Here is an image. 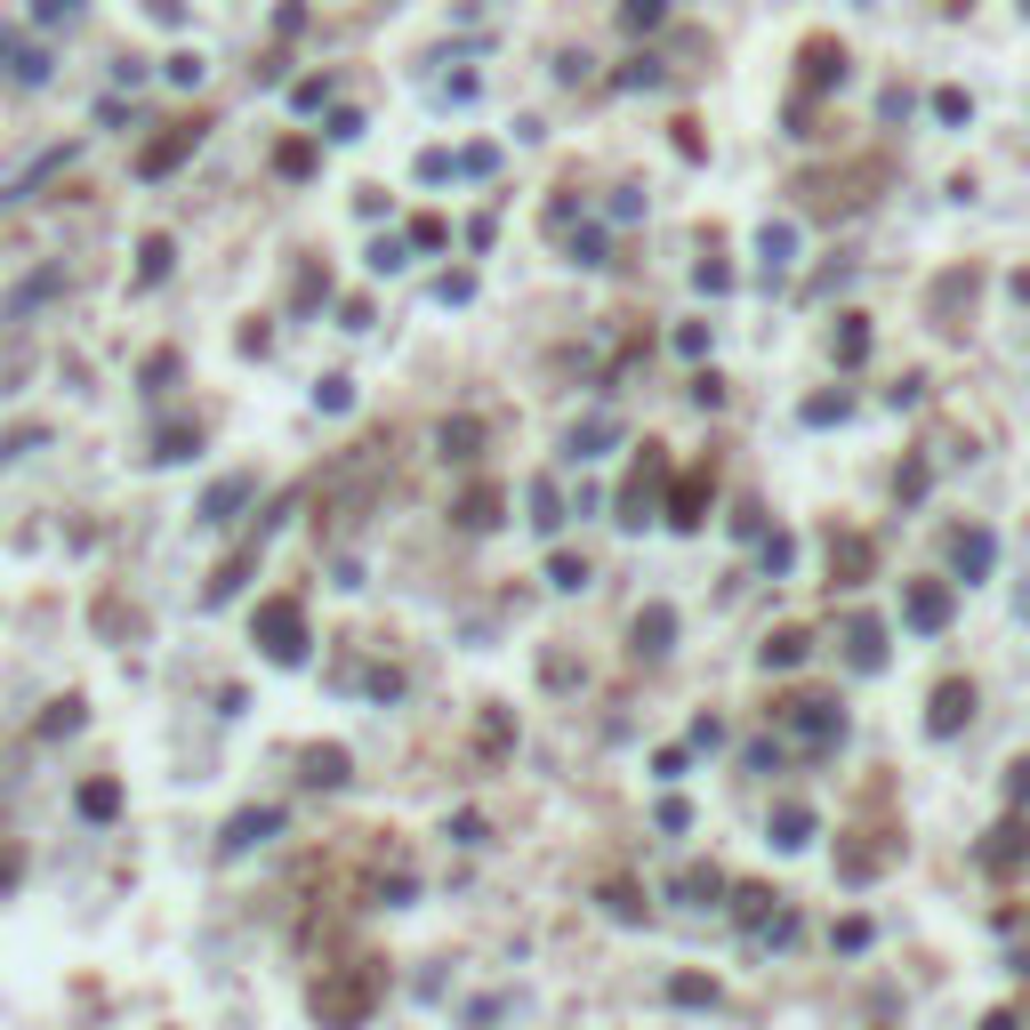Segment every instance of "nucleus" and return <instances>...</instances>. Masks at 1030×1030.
<instances>
[{
    "instance_id": "obj_45",
    "label": "nucleus",
    "mask_w": 1030,
    "mask_h": 1030,
    "mask_svg": "<svg viewBox=\"0 0 1030 1030\" xmlns=\"http://www.w3.org/2000/svg\"><path fill=\"white\" fill-rule=\"evenodd\" d=\"M315 403H323V410H347V403H355V387H347V379H323V387H315Z\"/></svg>"
},
{
    "instance_id": "obj_36",
    "label": "nucleus",
    "mask_w": 1030,
    "mask_h": 1030,
    "mask_svg": "<svg viewBox=\"0 0 1030 1030\" xmlns=\"http://www.w3.org/2000/svg\"><path fill=\"white\" fill-rule=\"evenodd\" d=\"M201 452V427H161V452L153 459H194Z\"/></svg>"
},
{
    "instance_id": "obj_19",
    "label": "nucleus",
    "mask_w": 1030,
    "mask_h": 1030,
    "mask_svg": "<svg viewBox=\"0 0 1030 1030\" xmlns=\"http://www.w3.org/2000/svg\"><path fill=\"white\" fill-rule=\"evenodd\" d=\"M73 805H81V821H113V813H121V781H106V773L81 781V798H73Z\"/></svg>"
},
{
    "instance_id": "obj_34",
    "label": "nucleus",
    "mask_w": 1030,
    "mask_h": 1030,
    "mask_svg": "<svg viewBox=\"0 0 1030 1030\" xmlns=\"http://www.w3.org/2000/svg\"><path fill=\"white\" fill-rule=\"evenodd\" d=\"M870 355V323L862 315H845V330H838V363H862Z\"/></svg>"
},
{
    "instance_id": "obj_28",
    "label": "nucleus",
    "mask_w": 1030,
    "mask_h": 1030,
    "mask_svg": "<svg viewBox=\"0 0 1030 1030\" xmlns=\"http://www.w3.org/2000/svg\"><path fill=\"white\" fill-rule=\"evenodd\" d=\"M475 443H484L475 419H443V459H475Z\"/></svg>"
},
{
    "instance_id": "obj_31",
    "label": "nucleus",
    "mask_w": 1030,
    "mask_h": 1030,
    "mask_svg": "<svg viewBox=\"0 0 1030 1030\" xmlns=\"http://www.w3.org/2000/svg\"><path fill=\"white\" fill-rule=\"evenodd\" d=\"M323 298H330V274H323V266H306V274H298V290H290V306H298V315H315Z\"/></svg>"
},
{
    "instance_id": "obj_4",
    "label": "nucleus",
    "mask_w": 1030,
    "mask_h": 1030,
    "mask_svg": "<svg viewBox=\"0 0 1030 1030\" xmlns=\"http://www.w3.org/2000/svg\"><path fill=\"white\" fill-rule=\"evenodd\" d=\"M274 830H283V805H250V813H234V821H226L218 853H226V862H242V853H250V845H266Z\"/></svg>"
},
{
    "instance_id": "obj_40",
    "label": "nucleus",
    "mask_w": 1030,
    "mask_h": 1030,
    "mask_svg": "<svg viewBox=\"0 0 1030 1030\" xmlns=\"http://www.w3.org/2000/svg\"><path fill=\"white\" fill-rule=\"evenodd\" d=\"M572 258H580V266H604V234L580 226V234H572Z\"/></svg>"
},
{
    "instance_id": "obj_29",
    "label": "nucleus",
    "mask_w": 1030,
    "mask_h": 1030,
    "mask_svg": "<svg viewBox=\"0 0 1030 1030\" xmlns=\"http://www.w3.org/2000/svg\"><path fill=\"white\" fill-rule=\"evenodd\" d=\"M621 24L628 32H661L668 24V0H621Z\"/></svg>"
},
{
    "instance_id": "obj_39",
    "label": "nucleus",
    "mask_w": 1030,
    "mask_h": 1030,
    "mask_svg": "<svg viewBox=\"0 0 1030 1030\" xmlns=\"http://www.w3.org/2000/svg\"><path fill=\"white\" fill-rule=\"evenodd\" d=\"M274 169H283V178H306V169H315V146L298 137V146H283V153H274Z\"/></svg>"
},
{
    "instance_id": "obj_44",
    "label": "nucleus",
    "mask_w": 1030,
    "mask_h": 1030,
    "mask_svg": "<svg viewBox=\"0 0 1030 1030\" xmlns=\"http://www.w3.org/2000/svg\"><path fill=\"white\" fill-rule=\"evenodd\" d=\"M370 274H403V242H370Z\"/></svg>"
},
{
    "instance_id": "obj_2",
    "label": "nucleus",
    "mask_w": 1030,
    "mask_h": 1030,
    "mask_svg": "<svg viewBox=\"0 0 1030 1030\" xmlns=\"http://www.w3.org/2000/svg\"><path fill=\"white\" fill-rule=\"evenodd\" d=\"M250 636H258V652H266L274 668H298L306 661V604L298 596H266L258 621H250Z\"/></svg>"
},
{
    "instance_id": "obj_24",
    "label": "nucleus",
    "mask_w": 1030,
    "mask_h": 1030,
    "mask_svg": "<svg viewBox=\"0 0 1030 1030\" xmlns=\"http://www.w3.org/2000/svg\"><path fill=\"white\" fill-rule=\"evenodd\" d=\"M862 572H870V539H838V588H862Z\"/></svg>"
},
{
    "instance_id": "obj_20",
    "label": "nucleus",
    "mask_w": 1030,
    "mask_h": 1030,
    "mask_svg": "<svg viewBox=\"0 0 1030 1030\" xmlns=\"http://www.w3.org/2000/svg\"><path fill=\"white\" fill-rule=\"evenodd\" d=\"M459 524H467V532H492V524H499V484H475V492L459 499Z\"/></svg>"
},
{
    "instance_id": "obj_18",
    "label": "nucleus",
    "mask_w": 1030,
    "mask_h": 1030,
    "mask_svg": "<svg viewBox=\"0 0 1030 1030\" xmlns=\"http://www.w3.org/2000/svg\"><path fill=\"white\" fill-rule=\"evenodd\" d=\"M773 845H781V853L813 845V805H773Z\"/></svg>"
},
{
    "instance_id": "obj_46",
    "label": "nucleus",
    "mask_w": 1030,
    "mask_h": 1030,
    "mask_svg": "<svg viewBox=\"0 0 1030 1030\" xmlns=\"http://www.w3.org/2000/svg\"><path fill=\"white\" fill-rule=\"evenodd\" d=\"M323 97H330V81H298V89H290V106H298V113H315Z\"/></svg>"
},
{
    "instance_id": "obj_25",
    "label": "nucleus",
    "mask_w": 1030,
    "mask_h": 1030,
    "mask_svg": "<svg viewBox=\"0 0 1030 1030\" xmlns=\"http://www.w3.org/2000/svg\"><path fill=\"white\" fill-rule=\"evenodd\" d=\"M169 258H178V242H169V234H146V242H137V274H146V283H161Z\"/></svg>"
},
{
    "instance_id": "obj_8",
    "label": "nucleus",
    "mask_w": 1030,
    "mask_h": 1030,
    "mask_svg": "<svg viewBox=\"0 0 1030 1030\" xmlns=\"http://www.w3.org/2000/svg\"><path fill=\"white\" fill-rule=\"evenodd\" d=\"M967 716H974V684H967V676H950L942 693L925 701V733H958Z\"/></svg>"
},
{
    "instance_id": "obj_41",
    "label": "nucleus",
    "mask_w": 1030,
    "mask_h": 1030,
    "mask_svg": "<svg viewBox=\"0 0 1030 1030\" xmlns=\"http://www.w3.org/2000/svg\"><path fill=\"white\" fill-rule=\"evenodd\" d=\"M435 298H443V306H467V298H475V274H443Z\"/></svg>"
},
{
    "instance_id": "obj_38",
    "label": "nucleus",
    "mask_w": 1030,
    "mask_h": 1030,
    "mask_svg": "<svg viewBox=\"0 0 1030 1030\" xmlns=\"http://www.w3.org/2000/svg\"><path fill=\"white\" fill-rule=\"evenodd\" d=\"M49 427H17V435H0V459H24V452H41Z\"/></svg>"
},
{
    "instance_id": "obj_14",
    "label": "nucleus",
    "mask_w": 1030,
    "mask_h": 1030,
    "mask_svg": "<svg viewBox=\"0 0 1030 1030\" xmlns=\"http://www.w3.org/2000/svg\"><path fill=\"white\" fill-rule=\"evenodd\" d=\"M990 556H999L990 532H950V572L958 580H990Z\"/></svg>"
},
{
    "instance_id": "obj_10",
    "label": "nucleus",
    "mask_w": 1030,
    "mask_h": 1030,
    "mask_svg": "<svg viewBox=\"0 0 1030 1030\" xmlns=\"http://www.w3.org/2000/svg\"><path fill=\"white\" fill-rule=\"evenodd\" d=\"M902 612H910V628H950V588L942 580H910V596H902Z\"/></svg>"
},
{
    "instance_id": "obj_27",
    "label": "nucleus",
    "mask_w": 1030,
    "mask_h": 1030,
    "mask_svg": "<svg viewBox=\"0 0 1030 1030\" xmlns=\"http://www.w3.org/2000/svg\"><path fill=\"white\" fill-rule=\"evenodd\" d=\"M725 894V870H684L676 878V902H716Z\"/></svg>"
},
{
    "instance_id": "obj_3",
    "label": "nucleus",
    "mask_w": 1030,
    "mask_h": 1030,
    "mask_svg": "<svg viewBox=\"0 0 1030 1030\" xmlns=\"http://www.w3.org/2000/svg\"><path fill=\"white\" fill-rule=\"evenodd\" d=\"M773 716H781V725H789V733H798V741L813 749V757H821V749H838V741H845V709H838L830 693H798V701H781Z\"/></svg>"
},
{
    "instance_id": "obj_35",
    "label": "nucleus",
    "mask_w": 1030,
    "mask_h": 1030,
    "mask_svg": "<svg viewBox=\"0 0 1030 1030\" xmlns=\"http://www.w3.org/2000/svg\"><path fill=\"white\" fill-rule=\"evenodd\" d=\"M499 169V153L492 146H467V153H452V178H492Z\"/></svg>"
},
{
    "instance_id": "obj_6",
    "label": "nucleus",
    "mask_w": 1030,
    "mask_h": 1030,
    "mask_svg": "<svg viewBox=\"0 0 1030 1030\" xmlns=\"http://www.w3.org/2000/svg\"><path fill=\"white\" fill-rule=\"evenodd\" d=\"M194 146H201V121H178L169 137H153V146L137 153V178H169V169H178V161H186Z\"/></svg>"
},
{
    "instance_id": "obj_13",
    "label": "nucleus",
    "mask_w": 1030,
    "mask_h": 1030,
    "mask_svg": "<svg viewBox=\"0 0 1030 1030\" xmlns=\"http://www.w3.org/2000/svg\"><path fill=\"white\" fill-rule=\"evenodd\" d=\"M0 65H9V81H17V89H41V81H49V49L17 41V32H0Z\"/></svg>"
},
{
    "instance_id": "obj_51",
    "label": "nucleus",
    "mask_w": 1030,
    "mask_h": 1030,
    "mask_svg": "<svg viewBox=\"0 0 1030 1030\" xmlns=\"http://www.w3.org/2000/svg\"><path fill=\"white\" fill-rule=\"evenodd\" d=\"M1022 9H1030V0H1022Z\"/></svg>"
},
{
    "instance_id": "obj_30",
    "label": "nucleus",
    "mask_w": 1030,
    "mask_h": 1030,
    "mask_svg": "<svg viewBox=\"0 0 1030 1030\" xmlns=\"http://www.w3.org/2000/svg\"><path fill=\"white\" fill-rule=\"evenodd\" d=\"M757 250H765V266L781 274L789 258H798V226H765V234H757Z\"/></svg>"
},
{
    "instance_id": "obj_17",
    "label": "nucleus",
    "mask_w": 1030,
    "mask_h": 1030,
    "mask_svg": "<svg viewBox=\"0 0 1030 1030\" xmlns=\"http://www.w3.org/2000/svg\"><path fill=\"white\" fill-rule=\"evenodd\" d=\"M676 644V612L668 604H644L636 612V652H668Z\"/></svg>"
},
{
    "instance_id": "obj_43",
    "label": "nucleus",
    "mask_w": 1030,
    "mask_h": 1030,
    "mask_svg": "<svg viewBox=\"0 0 1030 1030\" xmlns=\"http://www.w3.org/2000/svg\"><path fill=\"white\" fill-rule=\"evenodd\" d=\"M49 290H57V274H32V283H24V290H17V298H9V306H17V315H24V306H41V298H49Z\"/></svg>"
},
{
    "instance_id": "obj_1",
    "label": "nucleus",
    "mask_w": 1030,
    "mask_h": 1030,
    "mask_svg": "<svg viewBox=\"0 0 1030 1030\" xmlns=\"http://www.w3.org/2000/svg\"><path fill=\"white\" fill-rule=\"evenodd\" d=\"M379 990H387V974L370 967V958L323 967V982H315V1022H323V1030H363L370 1007H379Z\"/></svg>"
},
{
    "instance_id": "obj_32",
    "label": "nucleus",
    "mask_w": 1030,
    "mask_h": 1030,
    "mask_svg": "<svg viewBox=\"0 0 1030 1030\" xmlns=\"http://www.w3.org/2000/svg\"><path fill=\"white\" fill-rule=\"evenodd\" d=\"M532 524H539V532H564V499H556V484H532Z\"/></svg>"
},
{
    "instance_id": "obj_22",
    "label": "nucleus",
    "mask_w": 1030,
    "mask_h": 1030,
    "mask_svg": "<svg viewBox=\"0 0 1030 1030\" xmlns=\"http://www.w3.org/2000/svg\"><path fill=\"white\" fill-rule=\"evenodd\" d=\"M805 652H813V636H805V628H773V644H765V668H798Z\"/></svg>"
},
{
    "instance_id": "obj_26",
    "label": "nucleus",
    "mask_w": 1030,
    "mask_h": 1030,
    "mask_svg": "<svg viewBox=\"0 0 1030 1030\" xmlns=\"http://www.w3.org/2000/svg\"><path fill=\"white\" fill-rule=\"evenodd\" d=\"M306 781L338 789V781H347V749H306Z\"/></svg>"
},
{
    "instance_id": "obj_12",
    "label": "nucleus",
    "mask_w": 1030,
    "mask_h": 1030,
    "mask_svg": "<svg viewBox=\"0 0 1030 1030\" xmlns=\"http://www.w3.org/2000/svg\"><path fill=\"white\" fill-rule=\"evenodd\" d=\"M612 443H621V419H612V410H588V419L564 435V452H572V459H604Z\"/></svg>"
},
{
    "instance_id": "obj_37",
    "label": "nucleus",
    "mask_w": 1030,
    "mask_h": 1030,
    "mask_svg": "<svg viewBox=\"0 0 1030 1030\" xmlns=\"http://www.w3.org/2000/svg\"><path fill=\"white\" fill-rule=\"evenodd\" d=\"M161 81H169V89H194V81H201V57H194V49H178V57L161 65Z\"/></svg>"
},
{
    "instance_id": "obj_7",
    "label": "nucleus",
    "mask_w": 1030,
    "mask_h": 1030,
    "mask_svg": "<svg viewBox=\"0 0 1030 1030\" xmlns=\"http://www.w3.org/2000/svg\"><path fill=\"white\" fill-rule=\"evenodd\" d=\"M982 862L999 870V878H1022V870H1030V821H999V830H990V845H982Z\"/></svg>"
},
{
    "instance_id": "obj_48",
    "label": "nucleus",
    "mask_w": 1030,
    "mask_h": 1030,
    "mask_svg": "<svg viewBox=\"0 0 1030 1030\" xmlns=\"http://www.w3.org/2000/svg\"><path fill=\"white\" fill-rule=\"evenodd\" d=\"M419 178H427V186H435V178H452V153L427 146V153H419Z\"/></svg>"
},
{
    "instance_id": "obj_42",
    "label": "nucleus",
    "mask_w": 1030,
    "mask_h": 1030,
    "mask_svg": "<svg viewBox=\"0 0 1030 1030\" xmlns=\"http://www.w3.org/2000/svg\"><path fill=\"white\" fill-rule=\"evenodd\" d=\"M805 419H813V427H830V419H845V395H813V403H805Z\"/></svg>"
},
{
    "instance_id": "obj_11",
    "label": "nucleus",
    "mask_w": 1030,
    "mask_h": 1030,
    "mask_svg": "<svg viewBox=\"0 0 1030 1030\" xmlns=\"http://www.w3.org/2000/svg\"><path fill=\"white\" fill-rule=\"evenodd\" d=\"M709 499H716V475H709V467H693V475H684V484L668 492V524H676V532H693Z\"/></svg>"
},
{
    "instance_id": "obj_9",
    "label": "nucleus",
    "mask_w": 1030,
    "mask_h": 1030,
    "mask_svg": "<svg viewBox=\"0 0 1030 1030\" xmlns=\"http://www.w3.org/2000/svg\"><path fill=\"white\" fill-rule=\"evenodd\" d=\"M258 499V475H226V484H210V499L194 507V524H234V507Z\"/></svg>"
},
{
    "instance_id": "obj_15",
    "label": "nucleus",
    "mask_w": 1030,
    "mask_h": 1030,
    "mask_svg": "<svg viewBox=\"0 0 1030 1030\" xmlns=\"http://www.w3.org/2000/svg\"><path fill=\"white\" fill-rule=\"evenodd\" d=\"M258 547H266V532H250V539H242V547H234V556L218 564V580H210V604H226V596H234V588H242V580H250Z\"/></svg>"
},
{
    "instance_id": "obj_49",
    "label": "nucleus",
    "mask_w": 1030,
    "mask_h": 1030,
    "mask_svg": "<svg viewBox=\"0 0 1030 1030\" xmlns=\"http://www.w3.org/2000/svg\"><path fill=\"white\" fill-rule=\"evenodd\" d=\"M652 81H661V65H652V57H636L628 73H621V89H652Z\"/></svg>"
},
{
    "instance_id": "obj_50",
    "label": "nucleus",
    "mask_w": 1030,
    "mask_h": 1030,
    "mask_svg": "<svg viewBox=\"0 0 1030 1030\" xmlns=\"http://www.w3.org/2000/svg\"><path fill=\"white\" fill-rule=\"evenodd\" d=\"M1007 789H1014V805H1030V757H1014V773H1007Z\"/></svg>"
},
{
    "instance_id": "obj_21",
    "label": "nucleus",
    "mask_w": 1030,
    "mask_h": 1030,
    "mask_svg": "<svg viewBox=\"0 0 1030 1030\" xmlns=\"http://www.w3.org/2000/svg\"><path fill=\"white\" fill-rule=\"evenodd\" d=\"M838 73H845V49H838V41H813V49H805V81H813V89H830Z\"/></svg>"
},
{
    "instance_id": "obj_16",
    "label": "nucleus",
    "mask_w": 1030,
    "mask_h": 1030,
    "mask_svg": "<svg viewBox=\"0 0 1030 1030\" xmlns=\"http://www.w3.org/2000/svg\"><path fill=\"white\" fill-rule=\"evenodd\" d=\"M845 661L853 668H885V628L870 621V612H862V621H845Z\"/></svg>"
},
{
    "instance_id": "obj_33",
    "label": "nucleus",
    "mask_w": 1030,
    "mask_h": 1030,
    "mask_svg": "<svg viewBox=\"0 0 1030 1030\" xmlns=\"http://www.w3.org/2000/svg\"><path fill=\"white\" fill-rule=\"evenodd\" d=\"M668 999H676V1007H716V982H709V974H676Z\"/></svg>"
},
{
    "instance_id": "obj_47",
    "label": "nucleus",
    "mask_w": 1030,
    "mask_h": 1030,
    "mask_svg": "<svg viewBox=\"0 0 1030 1030\" xmlns=\"http://www.w3.org/2000/svg\"><path fill=\"white\" fill-rule=\"evenodd\" d=\"M363 137V113H330V146H355Z\"/></svg>"
},
{
    "instance_id": "obj_23",
    "label": "nucleus",
    "mask_w": 1030,
    "mask_h": 1030,
    "mask_svg": "<svg viewBox=\"0 0 1030 1030\" xmlns=\"http://www.w3.org/2000/svg\"><path fill=\"white\" fill-rule=\"evenodd\" d=\"M547 588H588V556H572V547H556V556H547Z\"/></svg>"
},
{
    "instance_id": "obj_5",
    "label": "nucleus",
    "mask_w": 1030,
    "mask_h": 1030,
    "mask_svg": "<svg viewBox=\"0 0 1030 1030\" xmlns=\"http://www.w3.org/2000/svg\"><path fill=\"white\" fill-rule=\"evenodd\" d=\"M661 475H668V459H661V443H644V467L628 475V492H621V524L636 532L644 515H652V492H661Z\"/></svg>"
}]
</instances>
